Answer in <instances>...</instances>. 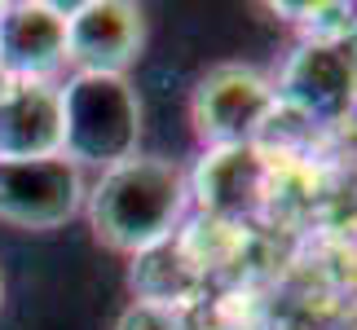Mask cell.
I'll list each match as a JSON object with an SVG mask.
<instances>
[{
    "label": "cell",
    "instance_id": "cell-1",
    "mask_svg": "<svg viewBox=\"0 0 357 330\" xmlns=\"http://www.w3.org/2000/svg\"><path fill=\"white\" fill-rule=\"evenodd\" d=\"M84 216L106 251L132 260L181 233L190 216V172L163 155H132L89 181Z\"/></svg>",
    "mask_w": 357,
    "mask_h": 330
},
{
    "label": "cell",
    "instance_id": "cell-2",
    "mask_svg": "<svg viewBox=\"0 0 357 330\" xmlns=\"http://www.w3.org/2000/svg\"><path fill=\"white\" fill-rule=\"evenodd\" d=\"M62 88V155L79 168H115L142 155V97L128 75H66Z\"/></svg>",
    "mask_w": 357,
    "mask_h": 330
},
{
    "label": "cell",
    "instance_id": "cell-3",
    "mask_svg": "<svg viewBox=\"0 0 357 330\" xmlns=\"http://www.w3.org/2000/svg\"><path fill=\"white\" fill-rule=\"evenodd\" d=\"M273 75L247 62H216L199 75L190 93V123L203 150L216 146H260L269 123H278Z\"/></svg>",
    "mask_w": 357,
    "mask_h": 330
},
{
    "label": "cell",
    "instance_id": "cell-4",
    "mask_svg": "<svg viewBox=\"0 0 357 330\" xmlns=\"http://www.w3.org/2000/svg\"><path fill=\"white\" fill-rule=\"evenodd\" d=\"M273 93L278 110L318 128L357 119V49L331 40H296L273 75Z\"/></svg>",
    "mask_w": 357,
    "mask_h": 330
},
{
    "label": "cell",
    "instance_id": "cell-5",
    "mask_svg": "<svg viewBox=\"0 0 357 330\" xmlns=\"http://www.w3.org/2000/svg\"><path fill=\"white\" fill-rule=\"evenodd\" d=\"M89 172L66 155L0 163V225L22 233H53L84 216Z\"/></svg>",
    "mask_w": 357,
    "mask_h": 330
},
{
    "label": "cell",
    "instance_id": "cell-6",
    "mask_svg": "<svg viewBox=\"0 0 357 330\" xmlns=\"http://www.w3.org/2000/svg\"><path fill=\"white\" fill-rule=\"evenodd\" d=\"M146 49V9L132 0H84L66 9L71 75H128Z\"/></svg>",
    "mask_w": 357,
    "mask_h": 330
},
{
    "label": "cell",
    "instance_id": "cell-7",
    "mask_svg": "<svg viewBox=\"0 0 357 330\" xmlns=\"http://www.w3.org/2000/svg\"><path fill=\"white\" fill-rule=\"evenodd\" d=\"M269 181L273 168L260 146L203 150L199 168L190 172V207H199L212 220H225V225H243L265 207Z\"/></svg>",
    "mask_w": 357,
    "mask_h": 330
},
{
    "label": "cell",
    "instance_id": "cell-8",
    "mask_svg": "<svg viewBox=\"0 0 357 330\" xmlns=\"http://www.w3.org/2000/svg\"><path fill=\"white\" fill-rule=\"evenodd\" d=\"M66 71V9L49 0L0 5V75L45 84Z\"/></svg>",
    "mask_w": 357,
    "mask_h": 330
},
{
    "label": "cell",
    "instance_id": "cell-9",
    "mask_svg": "<svg viewBox=\"0 0 357 330\" xmlns=\"http://www.w3.org/2000/svg\"><path fill=\"white\" fill-rule=\"evenodd\" d=\"M62 155V88L58 79L26 84L9 79L0 88V163Z\"/></svg>",
    "mask_w": 357,
    "mask_h": 330
},
{
    "label": "cell",
    "instance_id": "cell-10",
    "mask_svg": "<svg viewBox=\"0 0 357 330\" xmlns=\"http://www.w3.org/2000/svg\"><path fill=\"white\" fill-rule=\"evenodd\" d=\"M132 295L137 304H159V308H181L185 295L199 286V269L190 265V256L181 251V242H159L150 251L132 256Z\"/></svg>",
    "mask_w": 357,
    "mask_h": 330
},
{
    "label": "cell",
    "instance_id": "cell-11",
    "mask_svg": "<svg viewBox=\"0 0 357 330\" xmlns=\"http://www.w3.org/2000/svg\"><path fill=\"white\" fill-rule=\"evenodd\" d=\"M115 330H185L181 308H159V304H132L119 313Z\"/></svg>",
    "mask_w": 357,
    "mask_h": 330
},
{
    "label": "cell",
    "instance_id": "cell-12",
    "mask_svg": "<svg viewBox=\"0 0 357 330\" xmlns=\"http://www.w3.org/2000/svg\"><path fill=\"white\" fill-rule=\"evenodd\" d=\"M0 304H5V269H0Z\"/></svg>",
    "mask_w": 357,
    "mask_h": 330
}]
</instances>
